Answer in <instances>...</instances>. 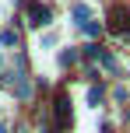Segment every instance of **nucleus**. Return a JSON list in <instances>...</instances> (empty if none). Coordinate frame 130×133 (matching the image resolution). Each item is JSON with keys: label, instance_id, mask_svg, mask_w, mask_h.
Here are the masks:
<instances>
[{"label": "nucleus", "instance_id": "f257e3e1", "mask_svg": "<svg viewBox=\"0 0 130 133\" xmlns=\"http://www.w3.org/2000/svg\"><path fill=\"white\" fill-rule=\"evenodd\" d=\"M25 14H28V25H35V28L49 25V11H46V7H42V4H35V0H32V4L25 7Z\"/></svg>", "mask_w": 130, "mask_h": 133}, {"label": "nucleus", "instance_id": "f03ea898", "mask_svg": "<svg viewBox=\"0 0 130 133\" xmlns=\"http://www.w3.org/2000/svg\"><path fill=\"white\" fill-rule=\"evenodd\" d=\"M109 21H113V28H127V21H130V11H127V7H116Z\"/></svg>", "mask_w": 130, "mask_h": 133}, {"label": "nucleus", "instance_id": "7ed1b4c3", "mask_svg": "<svg viewBox=\"0 0 130 133\" xmlns=\"http://www.w3.org/2000/svg\"><path fill=\"white\" fill-rule=\"evenodd\" d=\"M56 119H60L63 126L70 123V102H67V98H60V102H56Z\"/></svg>", "mask_w": 130, "mask_h": 133}, {"label": "nucleus", "instance_id": "20e7f679", "mask_svg": "<svg viewBox=\"0 0 130 133\" xmlns=\"http://www.w3.org/2000/svg\"><path fill=\"white\" fill-rule=\"evenodd\" d=\"M0 42H4V46H18V32H11V28L0 32Z\"/></svg>", "mask_w": 130, "mask_h": 133}, {"label": "nucleus", "instance_id": "39448f33", "mask_svg": "<svg viewBox=\"0 0 130 133\" xmlns=\"http://www.w3.org/2000/svg\"><path fill=\"white\" fill-rule=\"evenodd\" d=\"M0 133H7V126H4V123H0Z\"/></svg>", "mask_w": 130, "mask_h": 133}]
</instances>
